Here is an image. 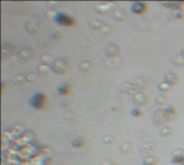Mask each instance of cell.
I'll return each instance as SVG.
<instances>
[{
    "instance_id": "cell-17",
    "label": "cell",
    "mask_w": 184,
    "mask_h": 165,
    "mask_svg": "<svg viewBox=\"0 0 184 165\" xmlns=\"http://www.w3.org/2000/svg\"><path fill=\"white\" fill-rule=\"evenodd\" d=\"M165 110H166V114H167L169 121L174 120L177 118V110H176V107L173 106V105H168V106L165 108Z\"/></svg>"
},
{
    "instance_id": "cell-24",
    "label": "cell",
    "mask_w": 184,
    "mask_h": 165,
    "mask_svg": "<svg viewBox=\"0 0 184 165\" xmlns=\"http://www.w3.org/2000/svg\"><path fill=\"white\" fill-rule=\"evenodd\" d=\"M85 143H86V142H85L84 138L80 136V137H77L76 140H72V146H73V147H83V146L85 145Z\"/></svg>"
},
{
    "instance_id": "cell-30",
    "label": "cell",
    "mask_w": 184,
    "mask_h": 165,
    "mask_svg": "<svg viewBox=\"0 0 184 165\" xmlns=\"http://www.w3.org/2000/svg\"><path fill=\"white\" fill-rule=\"evenodd\" d=\"M131 115L135 116V117H141L143 115V110L139 107H135V108L131 110Z\"/></svg>"
},
{
    "instance_id": "cell-18",
    "label": "cell",
    "mask_w": 184,
    "mask_h": 165,
    "mask_svg": "<svg viewBox=\"0 0 184 165\" xmlns=\"http://www.w3.org/2000/svg\"><path fill=\"white\" fill-rule=\"evenodd\" d=\"M94 68V63L91 61H88V60H85V61L81 62L79 65V69L80 71H82V72H87V71H91L92 69Z\"/></svg>"
},
{
    "instance_id": "cell-40",
    "label": "cell",
    "mask_w": 184,
    "mask_h": 165,
    "mask_svg": "<svg viewBox=\"0 0 184 165\" xmlns=\"http://www.w3.org/2000/svg\"><path fill=\"white\" fill-rule=\"evenodd\" d=\"M181 165H184V158H183V160H182V162H181Z\"/></svg>"
},
{
    "instance_id": "cell-5",
    "label": "cell",
    "mask_w": 184,
    "mask_h": 165,
    "mask_svg": "<svg viewBox=\"0 0 184 165\" xmlns=\"http://www.w3.org/2000/svg\"><path fill=\"white\" fill-rule=\"evenodd\" d=\"M153 119H154L153 122L155 123V124H157V126L164 124L165 122H168V121H169L165 109H158V110H156L153 115Z\"/></svg>"
},
{
    "instance_id": "cell-36",
    "label": "cell",
    "mask_w": 184,
    "mask_h": 165,
    "mask_svg": "<svg viewBox=\"0 0 184 165\" xmlns=\"http://www.w3.org/2000/svg\"><path fill=\"white\" fill-rule=\"evenodd\" d=\"M114 140H115V138H114V136H110V135H109V136H106L105 138H103V143L111 144V143H113Z\"/></svg>"
},
{
    "instance_id": "cell-16",
    "label": "cell",
    "mask_w": 184,
    "mask_h": 165,
    "mask_svg": "<svg viewBox=\"0 0 184 165\" xmlns=\"http://www.w3.org/2000/svg\"><path fill=\"white\" fill-rule=\"evenodd\" d=\"M26 30L28 31L29 33H37L40 31V26L36 24L34 20H31L26 24Z\"/></svg>"
},
{
    "instance_id": "cell-10",
    "label": "cell",
    "mask_w": 184,
    "mask_h": 165,
    "mask_svg": "<svg viewBox=\"0 0 184 165\" xmlns=\"http://www.w3.org/2000/svg\"><path fill=\"white\" fill-rule=\"evenodd\" d=\"M119 90L124 93H127V94L128 93H129V94H136L137 92H139L136 87L133 86V84H128V83H124V84L121 86Z\"/></svg>"
},
{
    "instance_id": "cell-13",
    "label": "cell",
    "mask_w": 184,
    "mask_h": 165,
    "mask_svg": "<svg viewBox=\"0 0 184 165\" xmlns=\"http://www.w3.org/2000/svg\"><path fill=\"white\" fill-rule=\"evenodd\" d=\"M18 57L22 60H26V61H29L30 59H32L34 57V53L29 48H26V49H22L20 50L18 53Z\"/></svg>"
},
{
    "instance_id": "cell-37",
    "label": "cell",
    "mask_w": 184,
    "mask_h": 165,
    "mask_svg": "<svg viewBox=\"0 0 184 165\" xmlns=\"http://www.w3.org/2000/svg\"><path fill=\"white\" fill-rule=\"evenodd\" d=\"M51 39L60 40L62 39V33H59V32H53V33H51Z\"/></svg>"
},
{
    "instance_id": "cell-25",
    "label": "cell",
    "mask_w": 184,
    "mask_h": 165,
    "mask_svg": "<svg viewBox=\"0 0 184 165\" xmlns=\"http://www.w3.org/2000/svg\"><path fill=\"white\" fill-rule=\"evenodd\" d=\"M158 89L161 91H163V92H168V91H170V90L172 89V86H170L166 81H163V83H161L158 85Z\"/></svg>"
},
{
    "instance_id": "cell-6",
    "label": "cell",
    "mask_w": 184,
    "mask_h": 165,
    "mask_svg": "<svg viewBox=\"0 0 184 165\" xmlns=\"http://www.w3.org/2000/svg\"><path fill=\"white\" fill-rule=\"evenodd\" d=\"M105 54L109 58H117L121 55V48L115 44H110L106 47Z\"/></svg>"
},
{
    "instance_id": "cell-32",
    "label": "cell",
    "mask_w": 184,
    "mask_h": 165,
    "mask_svg": "<svg viewBox=\"0 0 184 165\" xmlns=\"http://www.w3.org/2000/svg\"><path fill=\"white\" fill-rule=\"evenodd\" d=\"M42 60L44 62H48V63H53L54 62V58L52 55H48V54H44L42 56Z\"/></svg>"
},
{
    "instance_id": "cell-19",
    "label": "cell",
    "mask_w": 184,
    "mask_h": 165,
    "mask_svg": "<svg viewBox=\"0 0 184 165\" xmlns=\"http://www.w3.org/2000/svg\"><path fill=\"white\" fill-rule=\"evenodd\" d=\"M183 17H184V14L181 10H173L169 14V20H180Z\"/></svg>"
},
{
    "instance_id": "cell-11",
    "label": "cell",
    "mask_w": 184,
    "mask_h": 165,
    "mask_svg": "<svg viewBox=\"0 0 184 165\" xmlns=\"http://www.w3.org/2000/svg\"><path fill=\"white\" fill-rule=\"evenodd\" d=\"M133 102L137 104V105H144V104L147 103V101H149V98H147V95L144 93L142 92H137L136 94H133Z\"/></svg>"
},
{
    "instance_id": "cell-12",
    "label": "cell",
    "mask_w": 184,
    "mask_h": 165,
    "mask_svg": "<svg viewBox=\"0 0 184 165\" xmlns=\"http://www.w3.org/2000/svg\"><path fill=\"white\" fill-rule=\"evenodd\" d=\"M165 81L168 83L170 86L173 87L174 85H177L179 83V77L176 73L168 72V73H166V75H165Z\"/></svg>"
},
{
    "instance_id": "cell-23",
    "label": "cell",
    "mask_w": 184,
    "mask_h": 165,
    "mask_svg": "<svg viewBox=\"0 0 184 165\" xmlns=\"http://www.w3.org/2000/svg\"><path fill=\"white\" fill-rule=\"evenodd\" d=\"M133 143H129V142H126L124 143L122 146H121V150L124 152V153H128V152H130L133 150Z\"/></svg>"
},
{
    "instance_id": "cell-33",
    "label": "cell",
    "mask_w": 184,
    "mask_h": 165,
    "mask_svg": "<svg viewBox=\"0 0 184 165\" xmlns=\"http://www.w3.org/2000/svg\"><path fill=\"white\" fill-rule=\"evenodd\" d=\"M62 4V2H46V6L48 7L50 10H56L57 7H60Z\"/></svg>"
},
{
    "instance_id": "cell-2",
    "label": "cell",
    "mask_w": 184,
    "mask_h": 165,
    "mask_svg": "<svg viewBox=\"0 0 184 165\" xmlns=\"http://www.w3.org/2000/svg\"><path fill=\"white\" fill-rule=\"evenodd\" d=\"M29 104L36 109H44L48 104V98L44 93H34L29 100Z\"/></svg>"
},
{
    "instance_id": "cell-20",
    "label": "cell",
    "mask_w": 184,
    "mask_h": 165,
    "mask_svg": "<svg viewBox=\"0 0 184 165\" xmlns=\"http://www.w3.org/2000/svg\"><path fill=\"white\" fill-rule=\"evenodd\" d=\"M37 70H38V72L41 73V74H48L52 69H51V67L48 65L46 63H40L37 67Z\"/></svg>"
},
{
    "instance_id": "cell-34",
    "label": "cell",
    "mask_w": 184,
    "mask_h": 165,
    "mask_svg": "<svg viewBox=\"0 0 184 165\" xmlns=\"http://www.w3.org/2000/svg\"><path fill=\"white\" fill-rule=\"evenodd\" d=\"M26 79H27L28 81H34L37 79V75L34 74V73H27L26 74Z\"/></svg>"
},
{
    "instance_id": "cell-28",
    "label": "cell",
    "mask_w": 184,
    "mask_h": 165,
    "mask_svg": "<svg viewBox=\"0 0 184 165\" xmlns=\"http://www.w3.org/2000/svg\"><path fill=\"white\" fill-rule=\"evenodd\" d=\"M64 117H65V119H67V120H70V121H73L77 119V114L74 112H66L65 115H64Z\"/></svg>"
},
{
    "instance_id": "cell-35",
    "label": "cell",
    "mask_w": 184,
    "mask_h": 165,
    "mask_svg": "<svg viewBox=\"0 0 184 165\" xmlns=\"http://www.w3.org/2000/svg\"><path fill=\"white\" fill-rule=\"evenodd\" d=\"M100 31H101V32H103V34H109V33H111V32L113 31V29L111 28L109 25H106L105 27H103V28H102Z\"/></svg>"
},
{
    "instance_id": "cell-27",
    "label": "cell",
    "mask_w": 184,
    "mask_h": 165,
    "mask_svg": "<svg viewBox=\"0 0 184 165\" xmlns=\"http://www.w3.org/2000/svg\"><path fill=\"white\" fill-rule=\"evenodd\" d=\"M168 101V98L166 94H159L157 98H156V104H158V105H164V104L167 103Z\"/></svg>"
},
{
    "instance_id": "cell-38",
    "label": "cell",
    "mask_w": 184,
    "mask_h": 165,
    "mask_svg": "<svg viewBox=\"0 0 184 165\" xmlns=\"http://www.w3.org/2000/svg\"><path fill=\"white\" fill-rule=\"evenodd\" d=\"M101 165H114V161H112V160H108V161H106V162H102Z\"/></svg>"
},
{
    "instance_id": "cell-3",
    "label": "cell",
    "mask_w": 184,
    "mask_h": 165,
    "mask_svg": "<svg viewBox=\"0 0 184 165\" xmlns=\"http://www.w3.org/2000/svg\"><path fill=\"white\" fill-rule=\"evenodd\" d=\"M55 20H56L59 25L65 26V27H73V26L77 24V22H76L72 17L69 16V15H66L65 13H58L56 18H55Z\"/></svg>"
},
{
    "instance_id": "cell-29",
    "label": "cell",
    "mask_w": 184,
    "mask_h": 165,
    "mask_svg": "<svg viewBox=\"0 0 184 165\" xmlns=\"http://www.w3.org/2000/svg\"><path fill=\"white\" fill-rule=\"evenodd\" d=\"M57 14H58V12H56L55 10H50V9H48L45 11V16L48 17V18H56Z\"/></svg>"
},
{
    "instance_id": "cell-8",
    "label": "cell",
    "mask_w": 184,
    "mask_h": 165,
    "mask_svg": "<svg viewBox=\"0 0 184 165\" xmlns=\"http://www.w3.org/2000/svg\"><path fill=\"white\" fill-rule=\"evenodd\" d=\"M133 86L136 87L137 90L140 92V91H143V90L149 88V81L143 77H138L136 81H133Z\"/></svg>"
},
{
    "instance_id": "cell-22",
    "label": "cell",
    "mask_w": 184,
    "mask_h": 165,
    "mask_svg": "<svg viewBox=\"0 0 184 165\" xmlns=\"http://www.w3.org/2000/svg\"><path fill=\"white\" fill-rule=\"evenodd\" d=\"M26 81H27L26 75H22V74H20V75L15 76L14 79H13V81H12V83L15 85H22V84H24Z\"/></svg>"
},
{
    "instance_id": "cell-14",
    "label": "cell",
    "mask_w": 184,
    "mask_h": 165,
    "mask_svg": "<svg viewBox=\"0 0 184 165\" xmlns=\"http://www.w3.org/2000/svg\"><path fill=\"white\" fill-rule=\"evenodd\" d=\"M106 26V23L100 20H93L88 23V27L93 30H101Z\"/></svg>"
},
{
    "instance_id": "cell-4",
    "label": "cell",
    "mask_w": 184,
    "mask_h": 165,
    "mask_svg": "<svg viewBox=\"0 0 184 165\" xmlns=\"http://www.w3.org/2000/svg\"><path fill=\"white\" fill-rule=\"evenodd\" d=\"M117 3L116 2H105V3H99L98 6L96 7V10L100 13H103L106 14L107 12H111L113 13L115 10H117Z\"/></svg>"
},
{
    "instance_id": "cell-26",
    "label": "cell",
    "mask_w": 184,
    "mask_h": 165,
    "mask_svg": "<svg viewBox=\"0 0 184 165\" xmlns=\"http://www.w3.org/2000/svg\"><path fill=\"white\" fill-rule=\"evenodd\" d=\"M156 163H157V159L154 156H149L142 165H156Z\"/></svg>"
},
{
    "instance_id": "cell-15",
    "label": "cell",
    "mask_w": 184,
    "mask_h": 165,
    "mask_svg": "<svg viewBox=\"0 0 184 165\" xmlns=\"http://www.w3.org/2000/svg\"><path fill=\"white\" fill-rule=\"evenodd\" d=\"M57 91L60 95H68L71 91V85L69 83H62L57 88Z\"/></svg>"
},
{
    "instance_id": "cell-21",
    "label": "cell",
    "mask_w": 184,
    "mask_h": 165,
    "mask_svg": "<svg viewBox=\"0 0 184 165\" xmlns=\"http://www.w3.org/2000/svg\"><path fill=\"white\" fill-rule=\"evenodd\" d=\"M172 62L177 65H184V56H182L181 54L174 55L172 57Z\"/></svg>"
},
{
    "instance_id": "cell-39",
    "label": "cell",
    "mask_w": 184,
    "mask_h": 165,
    "mask_svg": "<svg viewBox=\"0 0 184 165\" xmlns=\"http://www.w3.org/2000/svg\"><path fill=\"white\" fill-rule=\"evenodd\" d=\"M181 55H182V56H184V47L181 49Z\"/></svg>"
},
{
    "instance_id": "cell-1",
    "label": "cell",
    "mask_w": 184,
    "mask_h": 165,
    "mask_svg": "<svg viewBox=\"0 0 184 165\" xmlns=\"http://www.w3.org/2000/svg\"><path fill=\"white\" fill-rule=\"evenodd\" d=\"M52 71L58 74H65V73L69 72L71 69V62L68 58H57L56 60H54V62L51 65Z\"/></svg>"
},
{
    "instance_id": "cell-9",
    "label": "cell",
    "mask_w": 184,
    "mask_h": 165,
    "mask_svg": "<svg viewBox=\"0 0 184 165\" xmlns=\"http://www.w3.org/2000/svg\"><path fill=\"white\" fill-rule=\"evenodd\" d=\"M112 17L114 20H117V22H124L126 18H127V12L123 10V9H117L112 13Z\"/></svg>"
},
{
    "instance_id": "cell-7",
    "label": "cell",
    "mask_w": 184,
    "mask_h": 165,
    "mask_svg": "<svg viewBox=\"0 0 184 165\" xmlns=\"http://www.w3.org/2000/svg\"><path fill=\"white\" fill-rule=\"evenodd\" d=\"M147 10V6L144 2H133V6H131V11L135 13V14H143L145 11Z\"/></svg>"
},
{
    "instance_id": "cell-31",
    "label": "cell",
    "mask_w": 184,
    "mask_h": 165,
    "mask_svg": "<svg viewBox=\"0 0 184 165\" xmlns=\"http://www.w3.org/2000/svg\"><path fill=\"white\" fill-rule=\"evenodd\" d=\"M159 133H161V135H163V136H169V135L172 133V129L169 128V126H166L164 129H161Z\"/></svg>"
}]
</instances>
